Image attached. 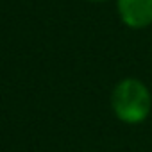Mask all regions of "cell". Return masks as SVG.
Listing matches in <instances>:
<instances>
[{
  "mask_svg": "<svg viewBox=\"0 0 152 152\" xmlns=\"http://www.w3.org/2000/svg\"><path fill=\"white\" fill-rule=\"evenodd\" d=\"M88 2H102V0H88Z\"/></svg>",
  "mask_w": 152,
  "mask_h": 152,
  "instance_id": "cell-3",
  "label": "cell"
},
{
  "mask_svg": "<svg viewBox=\"0 0 152 152\" xmlns=\"http://www.w3.org/2000/svg\"><path fill=\"white\" fill-rule=\"evenodd\" d=\"M122 22L131 29H143L152 23V0H118Z\"/></svg>",
  "mask_w": 152,
  "mask_h": 152,
  "instance_id": "cell-2",
  "label": "cell"
},
{
  "mask_svg": "<svg viewBox=\"0 0 152 152\" xmlns=\"http://www.w3.org/2000/svg\"><path fill=\"white\" fill-rule=\"evenodd\" d=\"M150 93L138 79L120 81L111 93V106L115 115L125 124H140L150 113Z\"/></svg>",
  "mask_w": 152,
  "mask_h": 152,
  "instance_id": "cell-1",
  "label": "cell"
}]
</instances>
